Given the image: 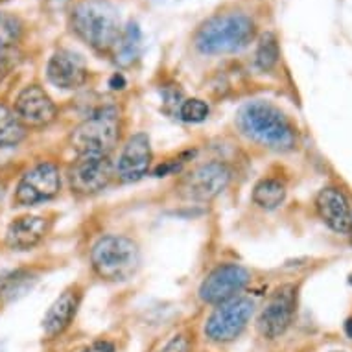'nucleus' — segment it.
I'll list each match as a JSON object with an SVG mask.
<instances>
[{"label": "nucleus", "mask_w": 352, "mask_h": 352, "mask_svg": "<svg viewBox=\"0 0 352 352\" xmlns=\"http://www.w3.org/2000/svg\"><path fill=\"white\" fill-rule=\"evenodd\" d=\"M254 37V23L243 13H223L208 19L196 34V48L205 56L236 54L249 47Z\"/></svg>", "instance_id": "nucleus-3"}, {"label": "nucleus", "mask_w": 352, "mask_h": 352, "mask_svg": "<svg viewBox=\"0 0 352 352\" xmlns=\"http://www.w3.org/2000/svg\"><path fill=\"white\" fill-rule=\"evenodd\" d=\"M47 78L54 87L63 91L80 89L89 78V69L83 56L69 48H61L48 59Z\"/></svg>", "instance_id": "nucleus-13"}, {"label": "nucleus", "mask_w": 352, "mask_h": 352, "mask_svg": "<svg viewBox=\"0 0 352 352\" xmlns=\"http://www.w3.org/2000/svg\"><path fill=\"white\" fill-rule=\"evenodd\" d=\"M254 314V300L249 297H234V299L216 306L207 323L205 336L214 343H229L236 340L249 324Z\"/></svg>", "instance_id": "nucleus-6"}, {"label": "nucleus", "mask_w": 352, "mask_h": 352, "mask_svg": "<svg viewBox=\"0 0 352 352\" xmlns=\"http://www.w3.org/2000/svg\"><path fill=\"white\" fill-rule=\"evenodd\" d=\"M109 85H111V89H124V85H126V80H124V76L122 74H115L113 78H111Z\"/></svg>", "instance_id": "nucleus-27"}, {"label": "nucleus", "mask_w": 352, "mask_h": 352, "mask_svg": "<svg viewBox=\"0 0 352 352\" xmlns=\"http://www.w3.org/2000/svg\"><path fill=\"white\" fill-rule=\"evenodd\" d=\"M4 194H6V185L0 181V203H2V199H4Z\"/></svg>", "instance_id": "nucleus-28"}, {"label": "nucleus", "mask_w": 352, "mask_h": 352, "mask_svg": "<svg viewBox=\"0 0 352 352\" xmlns=\"http://www.w3.org/2000/svg\"><path fill=\"white\" fill-rule=\"evenodd\" d=\"M48 219L45 216L26 214L19 216L8 226L6 243L13 251H30L39 245L48 232Z\"/></svg>", "instance_id": "nucleus-17"}, {"label": "nucleus", "mask_w": 352, "mask_h": 352, "mask_svg": "<svg viewBox=\"0 0 352 352\" xmlns=\"http://www.w3.org/2000/svg\"><path fill=\"white\" fill-rule=\"evenodd\" d=\"M151 142L146 133L129 137L116 162L115 173L124 183H135L148 175L151 168Z\"/></svg>", "instance_id": "nucleus-14"}, {"label": "nucleus", "mask_w": 352, "mask_h": 352, "mask_svg": "<svg viewBox=\"0 0 352 352\" xmlns=\"http://www.w3.org/2000/svg\"><path fill=\"white\" fill-rule=\"evenodd\" d=\"M91 266L94 273L109 283H126L140 267V249L131 238L107 234L98 238L91 249Z\"/></svg>", "instance_id": "nucleus-4"}, {"label": "nucleus", "mask_w": 352, "mask_h": 352, "mask_svg": "<svg viewBox=\"0 0 352 352\" xmlns=\"http://www.w3.org/2000/svg\"><path fill=\"white\" fill-rule=\"evenodd\" d=\"M208 115H210V107L201 98L183 100L179 109H177V116L183 122H188V124H199V122L207 120Z\"/></svg>", "instance_id": "nucleus-24"}, {"label": "nucleus", "mask_w": 352, "mask_h": 352, "mask_svg": "<svg viewBox=\"0 0 352 352\" xmlns=\"http://www.w3.org/2000/svg\"><path fill=\"white\" fill-rule=\"evenodd\" d=\"M13 54H15V52H10V54H4V56H0V81L6 78L8 72L12 70L13 63H15V59H13Z\"/></svg>", "instance_id": "nucleus-26"}, {"label": "nucleus", "mask_w": 352, "mask_h": 352, "mask_svg": "<svg viewBox=\"0 0 352 352\" xmlns=\"http://www.w3.org/2000/svg\"><path fill=\"white\" fill-rule=\"evenodd\" d=\"M39 277L32 270H15L0 277V306L10 305L30 294Z\"/></svg>", "instance_id": "nucleus-18"}, {"label": "nucleus", "mask_w": 352, "mask_h": 352, "mask_svg": "<svg viewBox=\"0 0 352 352\" xmlns=\"http://www.w3.org/2000/svg\"><path fill=\"white\" fill-rule=\"evenodd\" d=\"M231 168L226 162L210 161L196 166L181 181V192L192 201H210L218 197L231 183Z\"/></svg>", "instance_id": "nucleus-8"}, {"label": "nucleus", "mask_w": 352, "mask_h": 352, "mask_svg": "<svg viewBox=\"0 0 352 352\" xmlns=\"http://www.w3.org/2000/svg\"><path fill=\"white\" fill-rule=\"evenodd\" d=\"M115 177V168L107 155H78L69 168V185L80 196L105 190Z\"/></svg>", "instance_id": "nucleus-10"}, {"label": "nucleus", "mask_w": 352, "mask_h": 352, "mask_svg": "<svg viewBox=\"0 0 352 352\" xmlns=\"http://www.w3.org/2000/svg\"><path fill=\"white\" fill-rule=\"evenodd\" d=\"M13 113L24 127H45L56 120L58 107L43 87L28 85L17 94Z\"/></svg>", "instance_id": "nucleus-12"}, {"label": "nucleus", "mask_w": 352, "mask_h": 352, "mask_svg": "<svg viewBox=\"0 0 352 352\" xmlns=\"http://www.w3.org/2000/svg\"><path fill=\"white\" fill-rule=\"evenodd\" d=\"M316 210L319 218L334 232H352V205L340 188H323L316 197Z\"/></svg>", "instance_id": "nucleus-15"}, {"label": "nucleus", "mask_w": 352, "mask_h": 352, "mask_svg": "<svg viewBox=\"0 0 352 352\" xmlns=\"http://www.w3.org/2000/svg\"><path fill=\"white\" fill-rule=\"evenodd\" d=\"M345 332L352 338V319H349V321H346V324H345Z\"/></svg>", "instance_id": "nucleus-29"}, {"label": "nucleus", "mask_w": 352, "mask_h": 352, "mask_svg": "<svg viewBox=\"0 0 352 352\" xmlns=\"http://www.w3.org/2000/svg\"><path fill=\"white\" fill-rule=\"evenodd\" d=\"M0 352H2V346H0Z\"/></svg>", "instance_id": "nucleus-31"}, {"label": "nucleus", "mask_w": 352, "mask_h": 352, "mask_svg": "<svg viewBox=\"0 0 352 352\" xmlns=\"http://www.w3.org/2000/svg\"><path fill=\"white\" fill-rule=\"evenodd\" d=\"M236 126L249 140L275 151H292L297 146L294 124L277 105L266 100L243 104L236 113Z\"/></svg>", "instance_id": "nucleus-1"}, {"label": "nucleus", "mask_w": 352, "mask_h": 352, "mask_svg": "<svg viewBox=\"0 0 352 352\" xmlns=\"http://www.w3.org/2000/svg\"><path fill=\"white\" fill-rule=\"evenodd\" d=\"M120 139V116L115 107L96 111L81 122L70 135V144L78 155H107Z\"/></svg>", "instance_id": "nucleus-5"}, {"label": "nucleus", "mask_w": 352, "mask_h": 352, "mask_svg": "<svg viewBox=\"0 0 352 352\" xmlns=\"http://www.w3.org/2000/svg\"><path fill=\"white\" fill-rule=\"evenodd\" d=\"M351 284H352V277H351Z\"/></svg>", "instance_id": "nucleus-33"}, {"label": "nucleus", "mask_w": 352, "mask_h": 352, "mask_svg": "<svg viewBox=\"0 0 352 352\" xmlns=\"http://www.w3.org/2000/svg\"><path fill=\"white\" fill-rule=\"evenodd\" d=\"M59 190H61L59 168L54 162H39L24 172L15 188L13 201L17 203L19 207H34V205L54 199Z\"/></svg>", "instance_id": "nucleus-7"}, {"label": "nucleus", "mask_w": 352, "mask_h": 352, "mask_svg": "<svg viewBox=\"0 0 352 352\" xmlns=\"http://www.w3.org/2000/svg\"><path fill=\"white\" fill-rule=\"evenodd\" d=\"M278 58H280V48L277 37L272 32H266L258 41V47L254 52V65L260 72H270L278 63Z\"/></svg>", "instance_id": "nucleus-23"}, {"label": "nucleus", "mask_w": 352, "mask_h": 352, "mask_svg": "<svg viewBox=\"0 0 352 352\" xmlns=\"http://www.w3.org/2000/svg\"><path fill=\"white\" fill-rule=\"evenodd\" d=\"M329 352H345V351H329Z\"/></svg>", "instance_id": "nucleus-30"}, {"label": "nucleus", "mask_w": 352, "mask_h": 352, "mask_svg": "<svg viewBox=\"0 0 352 352\" xmlns=\"http://www.w3.org/2000/svg\"><path fill=\"white\" fill-rule=\"evenodd\" d=\"M297 310V288L284 284L270 295L258 316V332L266 340H277L289 329Z\"/></svg>", "instance_id": "nucleus-9"}, {"label": "nucleus", "mask_w": 352, "mask_h": 352, "mask_svg": "<svg viewBox=\"0 0 352 352\" xmlns=\"http://www.w3.org/2000/svg\"><path fill=\"white\" fill-rule=\"evenodd\" d=\"M251 280V275L240 264H221L207 275L199 286V299L207 305H221L238 297Z\"/></svg>", "instance_id": "nucleus-11"}, {"label": "nucleus", "mask_w": 352, "mask_h": 352, "mask_svg": "<svg viewBox=\"0 0 352 352\" xmlns=\"http://www.w3.org/2000/svg\"><path fill=\"white\" fill-rule=\"evenodd\" d=\"M159 352H190V341L183 334L173 336L172 340L168 341Z\"/></svg>", "instance_id": "nucleus-25"}, {"label": "nucleus", "mask_w": 352, "mask_h": 352, "mask_svg": "<svg viewBox=\"0 0 352 352\" xmlns=\"http://www.w3.org/2000/svg\"><path fill=\"white\" fill-rule=\"evenodd\" d=\"M140 47H142V34L137 23L127 24L122 30V35L115 47V61L120 67H131L139 59Z\"/></svg>", "instance_id": "nucleus-19"}, {"label": "nucleus", "mask_w": 352, "mask_h": 352, "mask_svg": "<svg viewBox=\"0 0 352 352\" xmlns=\"http://www.w3.org/2000/svg\"><path fill=\"white\" fill-rule=\"evenodd\" d=\"M70 24L96 52H111L122 35L120 13L107 0H81L72 8Z\"/></svg>", "instance_id": "nucleus-2"}, {"label": "nucleus", "mask_w": 352, "mask_h": 352, "mask_svg": "<svg viewBox=\"0 0 352 352\" xmlns=\"http://www.w3.org/2000/svg\"><path fill=\"white\" fill-rule=\"evenodd\" d=\"M83 352H91V351H83Z\"/></svg>", "instance_id": "nucleus-32"}, {"label": "nucleus", "mask_w": 352, "mask_h": 352, "mask_svg": "<svg viewBox=\"0 0 352 352\" xmlns=\"http://www.w3.org/2000/svg\"><path fill=\"white\" fill-rule=\"evenodd\" d=\"M286 199V185L280 179L266 177L258 181L253 188V201L264 210H275Z\"/></svg>", "instance_id": "nucleus-20"}, {"label": "nucleus", "mask_w": 352, "mask_h": 352, "mask_svg": "<svg viewBox=\"0 0 352 352\" xmlns=\"http://www.w3.org/2000/svg\"><path fill=\"white\" fill-rule=\"evenodd\" d=\"M81 305V289L78 286H70L54 300L52 306L43 318V332L48 340H54L69 329L74 321L78 308Z\"/></svg>", "instance_id": "nucleus-16"}, {"label": "nucleus", "mask_w": 352, "mask_h": 352, "mask_svg": "<svg viewBox=\"0 0 352 352\" xmlns=\"http://www.w3.org/2000/svg\"><path fill=\"white\" fill-rule=\"evenodd\" d=\"M26 135V127L10 107L0 104V148L17 146Z\"/></svg>", "instance_id": "nucleus-21"}, {"label": "nucleus", "mask_w": 352, "mask_h": 352, "mask_svg": "<svg viewBox=\"0 0 352 352\" xmlns=\"http://www.w3.org/2000/svg\"><path fill=\"white\" fill-rule=\"evenodd\" d=\"M23 21L10 12H0V56L15 52V47L23 37Z\"/></svg>", "instance_id": "nucleus-22"}]
</instances>
